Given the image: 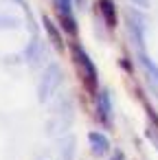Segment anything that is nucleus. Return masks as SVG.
Returning a JSON list of instances; mask_svg holds the SVG:
<instances>
[{
    "label": "nucleus",
    "instance_id": "obj_4",
    "mask_svg": "<svg viewBox=\"0 0 158 160\" xmlns=\"http://www.w3.org/2000/svg\"><path fill=\"white\" fill-rule=\"evenodd\" d=\"M88 140H90V147H92V151H94L97 156H103V153L110 149V142H108V138H105L101 132H90V134H88Z\"/></svg>",
    "mask_w": 158,
    "mask_h": 160
},
{
    "label": "nucleus",
    "instance_id": "obj_3",
    "mask_svg": "<svg viewBox=\"0 0 158 160\" xmlns=\"http://www.w3.org/2000/svg\"><path fill=\"white\" fill-rule=\"evenodd\" d=\"M127 24H130V35L136 40V44L138 46H143V42H145V18L140 16V13H136V11H127Z\"/></svg>",
    "mask_w": 158,
    "mask_h": 160
},
{
    "label": "nucleus",
    "instance_id": "obj_12",
    "mask_svg": "<svg viewBox=\"0 0 158 160\" xmlns=\"http://www.w3.org/2000/svg\"><path fill=\"white\" fill-rule=\"evenodd\" d=\"M112 160H123V153H121V151H114V158H112Z\"/></svg>",
    "mask_w": 158,
    "mask_h": 160
},
{
    "label": "nucleus",
    "instance_id": "obj_9",
    "mask_svg": "<svg viewBox=\"0 0 158 160\" xmlns=\"http://www.w3.org/2000/svg\"><path fill=\"white\" fill-rule=\"evenodd\" d=\"M62 27L68 31V33H75L77 31V24H75V18L70 13H62Z\"/></svg>",
    "mask_w": 158,
    "mask_h": 160
},
{
    "label": "nucleus",
    "instance_id": "obj_11",
    "mask_svg": "<svg viewBox=\"0 0 158 160\" xmlns=\"http://www.w3.org/2000/svg\"><path fill=\"white\" fill-rule=\"evenodd\" d=\"M132 5H138V7H143V9H147L149 7V0H130Z\"/></svg>",
    "mask_w": 158,
    "mask_h": 160
},
{
    "label": "nucleus",
    "instance_id": "obj_13",
    "mask_svg": "<svg viewBox=\"0 0 158 160\" xmlns=\"http://www.w3.org/2000/svg\"><path fill=\"white\" fill-rule=\"evenodd\" d=\"M151 90H154V94L158 97V83H151Z\"/></svg>",
    "mask_w": 158,
    "mask_h": 160
},
{
    "label": "nucleus",
    "instance_id": "obj_10",
    "mask_svg": "<svg viewBox=\"0 0 158 160\" xmlns=\"http://www.w3.org/2000/svg\"><path fill=\"white\" fill-rule=\"evenodd\" d=\"M59 13H70V0H59Z\"/></svg>",
    "mask_w": 158,
    "mask_h": 160
},
{
    "label": "nucleus",
    "instance_id": "obj_6",
    "mask_svg": "<svg viewBox=\"0 0 158 160\" xmlns=\"http://www.w3.org/2000/svg\"><path fill=\"white\" fill-rule=\"evenodd\" d=\"M99 7H101V13H103V20L108 27H114L116 24V7L112 0H99Z\"/></svg>",
    "mask_w": 158,
    "mask_h": 160
},
{
    "label": "nucleus",
    "instance_id": "obj_2",
    "mask_svg": "<svg viewBox=\"0 0 158 160\" xmlns=\"http://www.w3.org/2000/svg\"><path fill=\"white\" fill-rule=\"evenodd\" d=\"M73 57H75L77 66H81V70H84V75H86L88 83H94V81H97V68H94L92 59L86 55V51H84L81 46L73 44Z\"/></svg>",
    "mask_w": 158,
    "mask_h": 160
},
{
    "label": "nucleus",
    "instance_id": "obj_5",
    "mask_svg": "<svg viewBox=\"0 0 158 160\" xmlns=\"http://www.w3.org/2000/svg\"><path fill=\"white\" fill-rule=\"evenodd\" d=\"M44 29H46V33H48V38H51V42H53V46L57 48V51H62L64 48V40H62V33H59V29L55 27V22L48 18V16H44Z\"/></svg>",
    "mask_w": 158,
    "mask_h": 160
},
{
    "label": "nucleus",
    "instance_id": "obj_1",
    "mask_svg": "<svg viewBox=\"0 0 158 160\" xmlns=\"http://www.w3.org/2000/svg\"><path fill=\"white\" fill-rule=\"evenodd\" d=\"M59 79H62V72L57 66H48L42 75V81H40V88H38V94H40V101H46L59 86Z\"/></svg>",
    "mask_w": 158,
    "mask_h": 160
},
{
    "label": "nucleus",
    "instance_id": "obj_8",
    "mask_svg": "<svg viewBox=\"0 0 158 160\" xmlns=\"http://www.w3.org/2000/svg\"><path fill=\"white\" fill-rule=\"evenodd\" d=\"M138 59H140V66L145 68V72L149 75L151 83H158V66H156V62H154L151 57H147L145 53H140V55H138Z\"/></svg>",
    "mask_w": 158,
    "mask_h": 160
},
{
    "label": "nucleus",
    "instance_id": "obj_7",
    "mask_svg": "<svg viewBox=\"0 0 158 160\" xmlns=\"http://www.w3.org/2000/svg\"><path fill=\"white\" fill-rule=\"evenodd\" d=\"M97 105H99V114H101V118L108 121L110 114H112V103H110V92H108V90H101V92H99V97H97Z\"/></svg>",
    "mask_w": 158,
    "mask_h": 160
}]
</instances>
